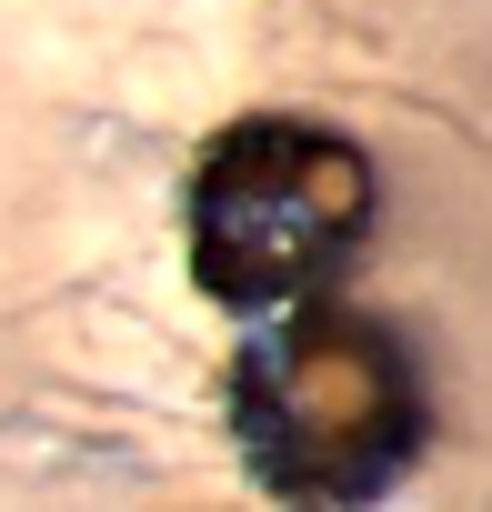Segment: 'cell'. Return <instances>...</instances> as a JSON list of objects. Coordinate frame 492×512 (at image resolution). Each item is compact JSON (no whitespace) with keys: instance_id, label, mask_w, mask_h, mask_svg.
<instances>
[{"instance_id":"6da1fadb","label":"cell","mask_w":492,"mask_h":512,"mask_svg":"<svg viewBox=\"0 0 492 512\" xmlns=\"http://www.w3.org/2000/svg\"><path fill=\"white\" fill-rule=\"evenodd\" d=\"M231 432L282 502H372L412 472L432 402L412 352L352 302H282L231 362Z\"/></svg>"},{"instance_id":"7a4b0ae2","label":"cell","mask_w":492,"mask_h":512,"mask_svg":"<svg viewBox=\"0 0 492 512\" xmlns=\"http://www.w3.org/2000/svg\"><path fill=\"white\" fill-rule=\"evenodd\" d=\"M372 231V161L362 141L262 111L231 121L191 171V272L221 312L312 302Z\"/></svg>"}]
</instances>
